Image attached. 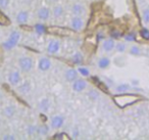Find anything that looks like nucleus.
Instances as JSON below:
<instances>
[{
	"label": "nucleus",
	"instance_id": "a211bd4d",
	"mask_svg": "<svg viewBox=\"0 0 149 140\" xmlns=\"http://www.w3.org/2000/svg\"><path fill=\"white\" fill-rule=\"evenodd\" d=\"M130 54H132V55H134V56L140 55V54H141V49L139 48V46H137V45L131 46V48H130Z\"/></svg>",
	"mask_w": 149,
	"mask_h": 140
},
{
	"label": "nucleus",
	"instance_id": "39448f33",
	"mask_svg": "<svg viewBox=\"0 0 149 140\" xmlns=\"http://www.w3.org/2000/svg\"><path fill=\"white\" fill-rule=\"evenodd\" d=\"M86 87H87V83H86L85 80L77 79V80H74V83H72V89H74L76 92H81Z\"/></svg>",
	"mask_w": 149,
	"mask_h": 140
},
{
	"label": "nucleus",
	"instance_id": "5701e85b",
	"mask_svg": "<svg viewBox=\"0 0 149 140\" xmlns=\"http://www.w3.org/2000/svg\"><path fill=\"white\" fill-rule=\"evenodd\" d=\"M62 13H63V9L61 6H55L53 8V15L55 18H59L62 15Z\"/></svg>",
	"mask_w": 149,
	"mask_h": 140
},
{
	"label": "nucleus",
	"instance_id": "f3484780",
	"mask_svg": "<svg viewBox=\"0 0 149 140\" xmlns=\"http://www.w3.org/2000/svg\"><path fill=\"white\" fill-rule=\"evenodd\" d=\"M39 107H40V109H42L43 111H48V108H49V100H48V98L42 99V100L40 101Z\"/></svg>",
	"mask_w": 149,
	"mask_h": 140
},
{
	"label": "nucleus",
	"instance_id": "f257e3e1",
	"mask_svg": "<svg viewBox=\"0 0 149 140\" xmlns=\"http://www.w3.org/2000/svg\"><path fill=\"white\" fill-rule=\"evenodd\" d=\"M113 100L120 107H126L136 102L138 100V96L133 94H120L114 96Z\"/></svg>",
	"mask_w": 149,
	"mask_h": 140
},
{
	"label": "nucleus",
	"instance_id": "2f4dec72",
	"mask_svg": "<svg viewBox=\"0 0 149 140\" xmlns=\"http://www.w3.org/2000/svg\"><path fill=\"white\" fill-rule=\"evenodd\" d=\"M112 36H113L114 38H118L120 36V32L118 31H112V34H111Z\"/></svg>",
	"mask_w": 149,
	"mask_h": 140
},
{
	"label": "nucleus",
	"instance_id": "dca6fc26",
	"mask_svg": "<svg viewBox=\"0 0 149 140\" xmlns=\"http://www.w3.org/2000/svg\"><path fill=\"white\" fill-rule=\"evenodd\" d=\"M109 64H110V60L108 57H101L98 60V66H99V69H102V70L108 68Z\"/></svg>",
	"mask_w": 149,
	"mask_h": 140
},
{
	"label": "nucleus",
	"instance_id": "423d86ee",
	"mask_svg": "<svg viewBox=\"0 0 149 140\" xmlns=\"http://www.w3.org/2000/svg\"><path fill=\"white\" fill-rule=\"evenodd\" d=\"M50 66H51V62L47 57H42L38 62V68H39L40 71H43V72L48 71L50 69Z\"/></svg>",
	"mask_w": 149,
	"mask_h": 140
},
{
	"label": "nucleus",
	"instance_id": "6e6552de",
	"mask_svg": "<svg viewBox=\"0 0 149 140\" xmlns=\"http://www.w3.org/2000/svg\"><path fill=\"white\" fill-rule=\"evenodd\" d=\"M70 25H72V28L74 30H76V31H80V30L83 29L84 22H83V20H82L81 18L76 17V18H74V19L72 20V23H70Z\"/></svg>",
	"mask_w": 149,
	"mask_h": 140
},
{
	"label": "nucleus",
	"instance_id": "7ed1b4c3",
	"mask_svg": "<svg viewBox=\"0 0 149 140\" xmlns=\"http://www.w3.org/2000/svg\"><path fill=\"white\" fill-rule=\"evenodd\" d=\"M19 64L22 71H24V72H29V71H31V69L33 68V60H32V58L29 57V56H23V57L19 58Z\"/></svg>",
	"mask_w": 149,
	"mask_h": 140
},
{
	"label": "nucleus",
	"instance_id": "1a4fd4ad",
	"mask_svg": "<svg viewBox=\"0 0 149 140\" xmlns=\"http://www.w3.org/2000/svg\"><path fill=\"white\" fill-rule=\"evenodd\" d=\"M63 123H64V120L61 116H55V117H53L51 120V125L54 129H59V128H61Z\"/></svg>",
	"mask_w": 149,
	"mask_h": 140
},
{
	"label": "nucleus",
	"instance_id": "b1692460",
	"mask_svg": "<svg viewBox=\"0 0 149 140\" xmlns=\"http://www.w3.org/2000/svg\"><path fill=\"white\" fill-rule=\"evenodd\" d=\"M35 30H36V32H37V33L43 34V33H45L46 28L44 27V25H42V24H37V25L35 26Z\"/></svg>",
	"mask_w": 149,
	"mask_h": 140
},
{
	"label": "nucleus",
	"instance_id": "cd10ccee",
	"mask_svg": "<svg viewBox=\"0 0 149 140\" xmlns=\"http://www.w3.org/2000/svg\"><path fill=\"white\" fill-rule=\"evenodd\" d=\"M125 40L128 42H132L135 40V34L134 33H129L127 34L126 36H125Z\"/></svg>",
	"mask_w": 149,
	"mask_h": 140
},
{
	"label": "nucleus",
	"instance_id": "393cba45",
	"mask_svg": "<svg viewBox=\"0 0 149 140\" xmlns=\"http://www.w3.org/2000/svg\"><path fill=\"white\" fill-rule=\"evenodd\" d=\"M82 60H83V56L81 53H76L72 56V62L76 64H80V62H82Z\"/></svg>",
	"mask_w": 149,
	"mask_h": 140
},
{
	"label": "nucleus",
	"instance_id": "20e7f679",
	"mask_svg": "<svg viewBox=\"0 0 149 140\" xmlns=\"http://www.w3.org/2000/svg\"><path fill=\"white\" fill-rule=\"evenodd\" d=\"M47 31L51 34L58 36H70L72 34V31L66 28H60V27H50L47 29Z\"/></svg>",
	"mask_w": 149,
	"mask_h": 140
},
{
	"label": "nucleus",
	"instance_id": "f8f14e48",
	"mask_svg": "<svg viewBox=\"0 0 149 140\" xmlns=\"http://www.w3.org/2000/svg\"><path fill=\"white\" fill-rule=\"evenodd\" d=\"M59 48H60V45H59V43H58V41L52 40V41H50L49 44H48L47 50L49 53L54 54V53H56V52H58Z\"/></svg>",
	"mask_w": 149,
	"mask_h": 140
},
{
	"label": "nucleus",
	"instance_id": "0eeeda50",
	"mask_svg": "<svg viewBox=\"0 0 149 140\" xmlns=\"http://www.w3.org/2000/svg\"><path fill=\"white\" fill-rule=\"evenodd\" d=\"M102 48H103L104 51L110 52L116 48V42L113 39H106L102 43Z\"/></svg>",
	"mask_w": 149,
	"mask_h": 140
},
{
	"label": "nucleus",
	"instance_id": "c756f323",
	"mask_svg": "<svg viewBox=\"0 0 149 140\" xmlns=\"http://www.w3.org/2000/svg\"><path fill=\"white\" fill-rule=\"evenodd\" d=\"M9 4V0H0V8H5Z\"/></svg>",
	"mask_w": 149,
	"mask_h": 140
},
{
	"label": "nucleus",
	"instance_id": "aec40b11",
	"mask_svg": "<svg viewBox=\"0 0 149 140\" xmlns=\"http://www.w3.org/2000/svg\"><path fill=\"white\" fill-rule=\"evenodd\" d=\"M15 109L13 105H9V106L5 107V109H4V113L6 117H13V116L15 115Z\"/></svg>",
	"mask_w": 149,
	"mask_h": 140
},
{
	"label": "nucleus",
	"instance_id": "6ab92c4d",
	"mask_svg": "<svg viewBox=\"0 0 149 140\" xmlns=\"http://www.w3.org/2000/svg\"><path fill=\"white\" fill-rule=\"evenodd\" d=\"M130 89V85L129 84H120V85H118V87H116V92H118V93H124V92H126L127 90H129Z\"/></svg>",
	"mask_w": 149,
	"mask_h": 140
},
{
	"label": "nucleus",
	"instance_id": "412c9836",
	"mask_svg": "<svg viewBox=\"0 0 149 140\" xmlns=\"http://www.w3.org/2000/svg\"><path fill=\"white\" fill-rule=\"evenodd\" d=\"M142 20L145 24H149V7H146V8L143 10Z\"/></svg>",
	"mask_w": 149,
	"mask_h": 140
},
{
	"label": "nucleus",
	"instance_id": "4be33fe9",
	"mask_svg": "<svg viewBox=\"0 0 149 140\" xmlns=\"http://www.w3.org/2000/svg\"><path fill=\"white\" fill-rule=\"evenodd\" d=\"M126 48H127V46H126V44H125V43H122V42H120V43L116 44V50L118 52H120V53H123V52L126 51Z\"/></svg>",
	"mask_w": 149,
	"mask_h": 140
},
{
	"label": "nucleus",
	"instance_id": "c85d7f7f",
	"mask_svg": "<svg viewBox=\"0 0 149 140\" xmlns=\"http://www.w3.org/2000/svg\"><path fill=\"white\" fill-rule=\"evenodd\" d=\"M38 131H39V133L41 134V135H46V134L48 133V127H46V126H41V127L38 129Z\"/></svg>",
	"mask_w": 149,
	"mask_h": 140
},
{
	"label": "nucleus",
	"instance_id": "9d476101",
	"mask_svg": "<svg viewBox=\"0 0 149 140\" xmlns=\"http://www.w3.org/2000/svg\"><path fill=\"white\" fill-rule=\"evenodd\" d=\"M8 80L11 85H17L19 83V81H21V75L17 71H13V72H11L9 74Z\"/></svg>",
	"mask_w": 149,
	"mask_h": 140
},
{
	"label": "nucleus",
	"instance_id": "9b49d317",
	"mask_svg": "<svg viewBox=\"0 0 149 140\" xmlns=\"http://www.w3.org/2000/svg\"><path fill=\"white\" fill-rule=\"evenodd\" d=\"M64 77H65V79L68 82H74L78 78V71L74 70V69H70V70H68L65 72Z\"/></svg>",
	"mask_w": 149,
	"mask_h": 140
},
{
	"label": "nucleus",
	"instance_id": "4468645a",
	"mask_svg": "<svg viewBox=\"0 0 149 140\" xmlns=\"http://www.w3.org/2000/svg\"><path fill=\"white\" fill-rule=\"evenodd\" d=\"M49 17H50L49 8H47V7H42V8L39 9V11H38V18H39L40 20L45 21V20L49 19Z\"/></svg>",
	"mask_w": 149,
	"mask_h": 140
},
{
	"label": "nucleus",
	"instance_id": "a878e982",
	"mask_svg": "<svg viewBox=\"0 0 149 140\" xmlns=\"http://www.w3.org/2000/svg\"><path fill=\"white\" fill-rule=\"evenodd\" d=\"M140 34H141V36H142L143 39L149 40V30L148 29H145V28L144 29H142L140 32Z\"/></svg>",
	"mask_w": 149,
	"mask_h": 140
},
{
	"label": "nucleus",
	"instance_id": "7c9ffc66",
	"mask_svg": "<svg viewBox=\"0 0 149 140\" xmlns=\"http://www.w3.org/2000/svg\"><path fill=\"white\" fill-rule=\"evenodd\" d=\"M54 137L55 138H66V139H68V136L65 135V134H63V133H61L60 135H55Z\"/></svg>",
	"mask_w": 149,
	"mask_h": 140
},
{
	"label": "nucleus",
	"instance_id": "f03ea898",
	"mask_svg": "<svg viewBox=\"0 0 149 140\" xmlns=\"http://www.w3.org/2000/svg\"><path fill=\"white\" fill-rule=\"evenodd\" d=\"M19 38H21V35H19V32L13 31V33L10 34V36H9L8 39L4 42V44H3V47H4L5 49H7V50L13 49V48L17 44Z\"/></svg>",
	"mask_w": 149,
	"mask_h": 140
},
{
	"label": "nucleus",
	"instance_id": "bb28decb",
	"mask_svg": "<svg viewBox=\"0 0 149 140\" xmlns=\"http://www.w3.org/2000/svg\"><path fill=\"white\" fill-rule=\"evenodd\" d=\"M78 72H79L82 76H85V77H87V76H89V75H90L89 70H88V69H86V68H79Z\"/></svg>",
	"mask_w": 149,
	"mask_h": 140
},
{
	"label": "nucleus",
	"instance_id": "473e14b6",
	"mask_svg": "<svg viewBox=\"0 0 149 140\" xmlns=\"http://www.w3.org/2000/svg\"><path fill=\"white\" fill-rule=\"evenodd\" d=\"M3 139H5V140H7V139H15V137H13V136H11V135H5V136H3Z\"/></svg>",
	"mask_w": 149,
	"mask_h": 140
},
{
	"label": "nucleus",
	"instance_id": "72a5a7b5",
	"mask_svg": "<svg viewBox=\"0 0 149 140\" xmlns=\"http://www.w3.org/2000/svg\"><path fill=\"white\" fill-rule=\"evenodd\" d=\"M35 127H30L29 128V134H34L35 133Z\"/></svg>",
	"mask_w": 149,
	"mask_h": 140
},
{
	"label": "nucleus",
	"instance_id": "2eb2a0df",
	"mask_svg": "<svg viewBox=\"0 0 149 140\" xmlns=\"http://www.w3.org/2000/svg\"><path fill=\"white\" fill-rule=\"evenodd\" d=\"M28 19H29V15L27 11H19L17 15V21L19 24H26L28 22Z\"/></svg>",
	"mask_w": 149,
	"mask_h": 140
},
{
	"label": "nucleus",
	"instance_id": "ddd939ff",
	"mask_svg": "<svg viewBox=\"0 0 149 140\" xmlns=\"http://www.w3.org/2000/svg\"><path fill=\"white\" fill-rule=\"evenodd\" d=\"M72 11L74 15H81L85 13V7H84L83 4H80V3H77V4H74L72 7Z\"/></svg>",
	"mask_w": 149,
	"mask_h": 140
}]
</instances>
